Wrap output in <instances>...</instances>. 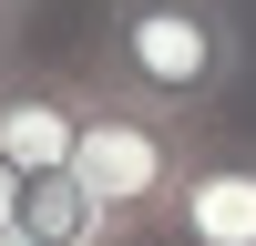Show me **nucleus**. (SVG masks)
Listing matches in <instances>:
<instances>
[{"label":"nucleus","mask_w":256,"mask_h":246,"mask_svg":"<svg viewBox=\"0 0 256 246\" xmlns=\"http://www.w3.org/2000/svg\"><path fill=\"white\" fill-rule=\"evenodd\" d=\"M246 62V31L226 0H134V10L102 20V52H92V82L154 102V113H184L195 123L205 102L236 82Z\"/></svg>","instance_id":"obj_1"},{"label":"nucleus","mask_w":256,"mask_h":246,"mask_svg":"<svg viewBox=\"0 0 256 246\" xmlns=\"http://www.w3.org/2000/svg\"><path fill=\"white\" fill-rule=\"evenodd\" d=\"M184 164H195L184 113H154V102H134V92H113V82L82 72V144H72V174L123 216V236H134V246L164 236V205H174Z\"/></svg>","instance_id":"obj_2"},{"label":"nucleus","mask_w":256,"mask_h":246,"mask_svg":"<svg viewBox=\"0 0 256 246\" xmlns=\"http://www.w3.org/2000/svg\"><path fill=\"white\" fill-rule=\"evenodd\" d=\"M164 236H174V246H256V154L195 144L174 205H164Z\"/></svg>","instance_id":"obj_3"},{"label":"nucleus","mask_w":256,"mask_h":246,"mask_svg":"<svg viewBox=\"0 0 256 246\" xmlns=\"http://www.w3.org/2000/svg\"><path fill=\"white\" fill-rule=\"evenodd\" d=\"M82 144V82H0V154L20 164V174H52V164H72Z\"/></svg>","instance_id":"obj_4"},{"label":"nucleus","mask_w":256,"mask_h":246,"mask_svg":"<svg viewBox=\"0 0 256 246\" xmlns=\"http://www.w3.org/2000/svg\"><path fill=\"white\" fill-rule=\"evenodd\" d=\"M10 226H20L31 246H134V236H123V216L72 174V164H52V174L20 184V216H10Z\"/></svg>","instance_id":"obj_5"},{"label":"nucleus","mask_w":256,"mask_h":246,"mask_svg":"<svg viewBox=\"0 0 256 246\" xmlns=\"http://www.w3.org/2000/svg\"><path fill=\"white\" fill-rule=\"evenodd\" d=\"M20 184H31V174H20V164H10V154H0V226H10V216H20Z\"/></svg>","instance_id":"obj_6"},{"label":"nucleus","mask_w":256,"mask_h":246,"mask_svg":"<svg viewBox=\"0 0 256 246\" xmlns=\"http://www.w3.org/2000/svg\"><path fill=\"white\" fill-rule=\"evenodd\" d=\"M10 41H20V0H0V82H10Z\"/></svg>","instance_id":"obj_7"},{"label":"nucleus","mask_w":256,"mask_h":246,"mask_svg":"<svg viewBox=\"0 0 256 246\" xmlns=\"http://www.w3.org/2000/svg\"><path fill=\"white\" fill-rule=\"evenodd\" d=\"M0 246H31V236H20V226H0Z\"/></svg>","instance_id":"obj_8"},{"label":"nucleus","mask_w":256,"mask_h":246,"mask_svg":"<svg viewBox=\"0 0 256 246\" xmlns=\"http://www.w3.org/2000/svg\"><path fill=\"white\" fill-rule=\"evenodd\" d=\"M144 246H174V236H144Z\"/></svg>","instance_id":"obj_9"},{"label":"nucleus","mask_w":256,"mask_h":246,"mask_svg":"<svg viewBox=\"0 0 256 246\" xmlns=\"http://www.w3.org/2000/svg\"><path fill=\"white\" fill-rule=\"evenodd\" d=\"M113 10H134V0H113Z\"/></svg>","instance_id":"obj_10"}]
</instances>
